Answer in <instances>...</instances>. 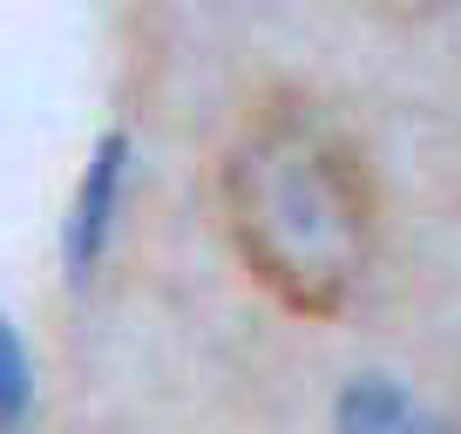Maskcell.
I'll list each match as a JSON object with an SVG mask.
<instances>
[{
    "label": "cell",
    "instance_id": "7a4b0ae2",
    "mask_svg": "<svg viewBox=\"0 0 461 434\" xmlns=\"http://www.w3.org/2000/svg\"><path fill=\"white\" fill-rule=\"evenodd\" d=\"M115 176H122V143H109L88 163L82 203H75V258H95V238L109 231V203H115Z\"/></svg>",
    "mask_w": 461,
    "mask_h": 434
},
{
    "label": "cell",
    "instance_id": "6da1fadb",
    "mask_svg": "<svg viewBox=\"0 0 461 434\" xmlns=\"http://www.w3.org/2000/svg\"><path fill=\"white\" fill-rule=\"evenodd\" d=\"M230 231L251 278L292 312H339L374 258V197L360 157L312 109H265L245 122L224 170Z\"/></svg>",
    "mask_w": 461,
    "mask_h": 434
},
{
    "label": "cell",
    "instance_id": "3957f363",
    "mask_svg": "<svg viewBox=\"0 0 461 434\" xmlns=\"http://www.w3.org/2000/svg\"><path fill=\"white\" fill-rule=\"evenodd\" d=\"M28 414V360H21V339L0 326V428H14Z\"/></svg>",
    "mask_w": 461,
    "mask_h": 434
}]
</instances>
